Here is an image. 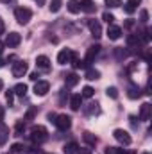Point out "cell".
Segmentation results:
<instances>
[{"label": "cell", "instance_id": "26", "mask_svg": "<svg viewBox=\"0 0 152 154\" xmlns=\"http://www.w3.org/2000/svg\"><path fill=\"white\" fill-rule=\"evenodd\" d=\"M86 79H90V81H97V79H100V72L95 70V68H88V70H86Z\"/></svg>", "mask_w": 152, "mask_h": 154}, {"label": "cell", "instance_id": "49", "mask_svg": "<svg viewBox=\"0 0 152 154\" xmlns=\"http://www.w3.org/2000/svg\"><path fill=\"white\" fill-rule=\"evenodd\" d=\"M0 2H4V4H7V2H11V0H0Z\"/></svg>", "mask_w": 152, "mask_h": 154}, {"label": "cell", "instance_id": "40", "mask_svg": "<svg viewBox=\"0 0 152 154\" xmlns=\"http://www.w3.org/2000/svg\"><path fill=\"white\" fill-rule=\"evenodd\" d=\"M66 99H68V93H66V91H65V90H63V91H61V97H59V102H61V104H63V102H65V100H66Z\"/></svg>", "mask_w": 152, "mask_h": 154}, {"label": "cell", "instance_id": "11", "mask_svg": "<svg viewBox=\"0 0 152 154\" xmlns=\"http://www.w3.org/2000/svg\"><path fill=\"white\" fill-rule=\"evenodd\" d=\"M99 52H100V47H99V45H91V47L88 48V52H86V59H84V61H86V65H88V63H91V61L99 56Z\"/></svg>", "mask_w": 152, "mask_h": 154}, {"label": "cell", "instance_id": "37", "mask_svg": "<svg viewBox=\"0 0 152 154\" xmlns=\"http://www.w3.org/2000/svg\"><path fill=\"white\" fill-rule=\"evenodd\" d=\"M140 39H141L143 43H149V39H150V29H145V31H143V36Z\"/></svg>", "mask_w": 152, "mask_h": 154}, {"label": "cell", "instance_id": "12", "mask_svg": "<svg viewBox=\"0 0 152 154\" xmlns=\"http://www.w3.org/2000/svg\"><path fill=\"white\" fill-rule=\"evenodd\" d=\"M127 97L129 99H140L141 97V90H140V86L138 84H129L127 86Z\"/></svg>", "mask_w": 152, "mask_h": 154}, {"label": "cell", "instance_id": "5", "mask_svg": "<svg viewBox=\"0 0 152 154\" xmlns=\"http://www.w3.org/2000/svg\"><path fill=\"white\" fill-rule=\"evenodd\" d=\"M88 29H90V32H91V36L93 38H100L102 36V25H100V22L99 20H88Z\"/></svg>", "mask_w": 152, "mask_h": 154}, {"label": "cell", "instance_id": "2", "mask_svg": "<svg viewBox=\"0 0 152 154\" xmlns=\"http://www.w3.org/2000/svg\"><path fill=\"white\" fill-rule=\"evenodd\" d=\"M14 18H16L18 23L25 25V23H29V20L32 18V11H31L29 7H18V9L14 11Z\"/></svg>", "mask_w": 152, "mask_h": 154}, {"label": "cell", "instance_id": "28", "mask_svg": "<svg viewBox=\"0 0 152 154\" xmlns=\"http://www.w3.org/2000/svg\"><path fill=\"white\" fill-rule=\"evenodd\" d=\"M61 5H63V4H61V0H52V2H50V5H48V7H50V13H57V11L61 9Z\"/></svg>", "mask_w": 152, "mask_h": 154}, {"label": "cell", "instance_id": "4", "mask_svg": "<svg viewBox=\"0 0 152 154\" xmlns=\"http://www.w3.org/2000/svg\"><path fill=\"white\" fill-rule=\"evenodd\" d=\"M113 136H114V140H116V142H120L122 145H131V142H132L131 134H129L127 131H123V129H114Z\"/></svg>", "mask_w": 152, "mask_h": 154}, {"label": "cell", "instance_id": "17", "mask_svg": "<svg viewBox=\"0 0 152 154\" xmlns=\"http://www.w3.org/2000/svg\"><path fill=\"white\" fill-rule=\"evenodd\" d=\"M36 65H38V68H41V70H48L50 68V59L47 56H38L36 57Z\"/></svg>", "mask_w": 152, "mask_h": 154}, {"label": "cell", "instance_id": "39", "mask_svg": "<svg viewBox=\"0 0 152 154\" xmlns=\"http://www.w3.org/2000/svg\"><path fill=\"white\" fill-rule=\"evenodd\" d=\"M75 154H93V151H91V149H88V147H84V149H77Z\"/></svg>", "mask_w": 152, "mask_h": 154}, {"label": "cell", "instance_id": "32", "mask_svg": "<svg viewBox=\"0 0 152 154\" xmlns=\"http://www.w3.org/2000/svg\"><path fill=\"white\" fill-rule=\"evenodd\" d=\"M106 93H108V97H111V99H118V90H116L114 86H109V88L106 90Z\"/></svg>", "mask_w": 152, "mask_h": 154}, {"label": "cell", "instance_id": "21", "mask_svg": "<svg viewBox=\"0 0 152 154\" xmlns=\"http://www.w3.org/2000/svg\"><path fill=\"white\" fill-rule=\"evenodd\" d=\"M66 7H68V11H70L72 14H77V13L81 11V4H79V0H68Z\"/></svg>", "mask_w": 152, "mask_h": 154}, {"label": "cell", "instance_id": "41", "mask_svg": "<svg viewBox=\"0 0 152 154\" xmlns=\"http://www.w3.org/2000/svg\"><path fill=\"white\" fill-rule=\"evenodd\" d=\"M23 129H25V124H23V122H22V120H20V122H18V124H16V131H18V133H22V131H23Z\"/></svg>", "mask_w": 152, "mask_h": 154}, {"label": "cell", "instance_id": "16", "mask_svg": "<svg viewBox=\"0 0 152 154\" xmlns=\"http://www.w3.org/2000/svg\"><path fill=\"white\" fill-rule=\"evenodd\" d=\"M81 106H82V97H81L79 93H77V95H72V97H70V108H72L74 111H79Z\"/></svg>", "mask_w": 152, "mask_h": 154}, {"label": "cell", "instance_id": "43", "mask_svg": "<svg viewBox=\"0 0 152 154\" xmlns=\"http://www.w3.org/2000/svg\"><path fill=\"white\" fill-rule=\"evenodd\" d=\"M38 77H39V74H38V72H34V74H31V81H34V82H36V81H39Z\"/></svg>", "mask_w": 152, "mask_h": 154}, {"label": "cell", "instance_id": "15", "mask_svg": "<svg viewBox=\"0 0 152 154\" xmlns=\"http://www.w3.org/2000/svg\"><path fill=\"white\" fill-rule=\"evenodd\" d=\"M120 36H122V29L116 27V25H109V29H108V38L116 41V39H120Z\"/></svg>", "mask_w": 152, "mask_h": 154}, {"label": "cell", "instance_id": "42", "mask_svg": "<svg viewBox=\"0 0 152 154\" xmlns=\"http://www.w3.org/2000/svg\"><path fill=\"white\" fill-rule=\"evenodd\" d=\"M149 20V13L147 11H141V22H147Z\"/></svg>", "mask_w": 152, "mask_h": 154}, {"label": "cell", "instance_id": "29", "mask_svg": "<svg viewBox=\"0 0 152 154\" xmlns=\"http://www.w3.org/2000/svg\"><path fill=\"white\" fill-rule=\"evenodd\" d=\"M23 151H25V147H23L22 143H13V145H11V152L13 154H22Z\"/></svg>", "mask_w": 152, "mask_h": 154}, {"label": "cell", "instance_id": "8", "mask_svg": "<svg viewBox=\"0 0 152 154\" xmlns=\"http://www.w3.org/2000/svg\"><path fill=\"white\" fill-rule=\"evenodd\" d=\"M72 56H74V52H72L70 48H63V50L57 54V63H59V65H66V63H70Z\"/></svg>", "mask_w": 152, "mask_h": 154}, {"label": "cell", "instance_id": "23", "mask_svg": "<svg viewBox=\"0 0 152 154\" xmlns=\"http://www.w3.org/2000/svg\"><path fill=\"white\" fill-rule=\"evenodd\" d=\"M13 91H14L16 95H20V97H23V95L27 93V84H23V82H18V84L13 88Z\"/></svg>", "mask_w": 152, "mask_h": 154}, {"label": "cell", "instance_id": "30", "mask_svg": "<svg viewBox=\"0 0 152 154\" xmlns=\"http://www.w3.org/2000/svg\"><path fill=\"white\" fill-rule=\"evenodd\" d=\"M104 154H127V152H125L123 149H118V147H106V152Z\"/></svg>", "mask_w": 152, "mask_h": 154}, {"label": "cell", "instance_id": "19", "mask_svg": "<svg viewBox=\"0 0 152 154\" xmlns=\"http://www.w3.org/2000/svg\"><path fill=\"white\" fill-rule=\"evenodd\" d=\"M140 4H141V0H129V2L125 4V13H127V14H132Z\"/></svg>", "mask_w": 152, "mask_h": 154}, {"label": "cell", "instance_id": "7", "mask_svg": "<svg viewBox=\"0 0 152 154\" xmlns=\"http://www.w3.org/2000/svg\"><path fill=\"white\" fill-rule=\"evenodd\" d=\"M11 70H13V75L14 77H23L27 74V63L25 61H16Z\"/></svg>", "mask_w": 152, "mask_h": 154}, {"label": "cell", "instance_id": "31", "mask_svg": "<svg viewBox=\"0 0 152 154\" xmlns=\"http://www.w3.org/2000/svg\"><path fill=\"white\" fill-rule=\"evenodd\" d=\"M99 111H100V109H99V104H97V102H95V104L91 102V104L86 108V113H88V115H93V113H99Z\"/></svg>", "mask_w": 152, "mask_h": 154}, {"label": "cell", "instance_id": "33", "mask_svg": "<svg viewBox=\"0 0 152 154\" xmlns=\"http://www.w3.org/2000/svg\"><path fill=\"white\" fill-rule=\"evenodd\" d=\"M102 20H104L106 23H113V22H114V16L111 14V13H108V11H106V13L102 14Z\"/></svg>", "mask_w": 152, "mask_h": 154}, {"label": "cell", "instance_id": "51", "mask_svg": "<svg viewBox=\"0 0 152 154\" xmlns=\"http://www.w3.org/2000/svg\"><path fill=\"white\" fill-rule=\"evenodd\" d=\"M143 154H150V152H143Z\"/></svg>", "mask_w": 152, "mask_h": 154}, {"label": "cell", "instance_id": "35", "mask_svg": "<svg viewBox=\"0 0 152 154\" xmlns=\"http://www.w3.org/2000/svg\"><path fill=\"white\" fill-rule=\"evenodd\" d=\"M114 56H116L118 59H125V57H127V52L122 50V48H114Z\"/></svg>", "mask_w": 152, "mask_h": 154}, {"label": "cell", "instance_id": "20", "mask_svg": "<svg viewBox=\"0 0 152 154\" xmlns=\"http://www.w3.org/2000/svg\"><path fill=\"white\" fill-rule=\"evenodd\" d=\"M65 82H66V86H75V84H79V75L77 74H66L65 75Z\"/></svg>", "mask_w": 152, "mask_h": 154}, {"label": "cell", "instance_id": "18", "mask_svg": "<svg viewBox=\"0 0 152 154\" xmlns=\"http://www.w3.org/2000/svg\"><path fill=\"white\" fill-rule=\"evenodd\" d=\"M7 138H9V127L0 122V145H5Z\"/></svg>", "mask_w": 152, "mask_h": 154}, {"label": "cell", "instance_id": "6", "mask_svg": "<svg viewBox=\"0 0 152 154\" xmlns=\"http://www.w3.org/2000/svg\"><path fill=\"white\" fill-rule=\"evenodd\" d=\"M48 90H50V82H48V81H36V84H34V93H36L38 97H45V95L48 93Z\"/></svg>", "mask_w": 152, "mask_h": 154}, {"label": "cell", "instance_id": "3", "mask_svg": "<svg viewBox=\"0 0 152 154\" xmlns=\"http://www.w3.org/2000/svg\"><path fill=\"white\" fill-rule=\"evenodd\" d=\"M52 122L56 124V127H57L59 131H68V129L72 127V118L68 115H56V118H54Z\"/></svg>", "mask_w": 152, "mask_h": 154}, {"label": "cell", "instance_id": "27", "mask_svg": "<svg viewBox=\"0 0 152 154\" xmlns=\"http://www.w3.org/2000/svg\"><path fill=\"white\" fill-rule=\"evenodd\" d=\"M93 93H95V90H93L91 86H84V88H82L81 97H82V99H84V97H86V99H91V97H93Z\"/></svg>", "mask_w": 152, "mask_h": 154}, {"label": "cell", "instance_id": "36", "mask_svg": "<svg viewBox=\"0 0 152 154\" xmlns=\"http://www.w3.org/2000/svg\"><path fill=\"white\" fill-rule=\"evenodd\" d=\"M36 113H38V109H36V108H31V109L27 111V115H25V120H32Z\"/></svg>", "mask_w": 152, "mask_h": 154}, {"label": "cell", "instance_id": "44", "mask_svg": "<svg viewBox=\"0 0 152 154\" xmlns=\"http://www.w3.org/2000/svg\"><path fill=\"white\" fill-rule=\"evenodd\" d=\"M4 31H5V25H4V20H2V18H0V34H2V32H4Z\"/></svg>", "mask_w": 152, "mask_h": 154}, {"label": "cell", "instance_id": "10", "mask_svg": "<svg viewBox=\"0 0 152 154\" xmlns=\"http://www.w3.org/2000/svg\"><path fill=\"white\" fill-rule=\"evenodd\" d=\"M152 115V106L149 104V102H143L141 106H140V120H149Z\"/></svg>", "mask_w": 152, "mask_h": 154}, {"label": "cell", "instance_id": "14", "mask_svg": "<svg viewBox=\"0 0 152 154\" xmlns=\"http://www.w3.org/2000/svg\"><path fill=\"white\" fill-rule=\"evenodd\" d=\"M140 45H141L140 34H129V36H127V47H129V48H138Z\"/></svg>", "mask_w": 152, "mask_h": 154}, {"label": "cell", "instance_id": "13", "mask_svg": "<svg viewBox=\"0 0 152 154\" xmlns=\"http://www.w3.org/2000/svg\"><path fill=\"white\" fill-rule=\"evenodd\" d=\"M79 4H81V11H84V13H95L97 11V5L93 0H81Z\"/></svg>", "mask_w": 152, "mask_h": 154}, {"label": "cell", "instance_id": "38", "mask_svg": "<svg viewBox=\"0 0 152 154\" xmlns=\"http://www.w3.org/2000/svg\"><path fill=\"white\" fill-rule=\"evenodd\" d=\"M13 99H14V91H13V90H9V91L5 93V100L9 102V106L13 104Z\"/></svg>", "mask_w": 152, "mask_h": 154}, {"label": "cell", "instance_id": "34", "mask_svg": "<svg viewBox=\"0 0 152 154\" xmlns=\"http://www.w3.org/2000/svg\"><path fill=\"white\" fill-rule=\"evenodd\" d=\"M108 7H120L122 5V0H104Z\"/></svg>", "mask_w": 152, "mask_h": 154}, {"label": "cell", "instance_id": "45", "mask_svg": "<svg viewBox=\"0 0 152 154\" xmlns=\"http://www.w3.org/2000/svg\"><path fill=\"white\" fill-rule=\"evenodd\" d=\"M4 115H5V111H4V106H0V120L4 118Z\"/></svg>", "mask_w": 152, "mask_h": 154}, {"label": "cell", "instance_id": "46", "mask_svg": "<svg viewBox=\"0 0 152 154\" xmlns=\"http://www.w3.org/2000/svg\"><path fill=\"white\" fill-rule=\"evenodd\" d=\"M34 2H38V5H43L45 4V0H34Z\"/></svg>", "mask_w": 152, "mask_h": 154}, {"label": "cell", "instance_id": "9", "mask_svg": "<svg viewBox=\"0 0 152 154\" xmlns=\"http://www.w3.org/2000/svg\"><path fill=\"white\" fill-rule=\"evenodd\" d=\"M22 43V36L18 32H9L7 38H5V45L7 47H18Z\"/></svg>", "mask_w": 152, "mask_h": 154}, {"label": "cell", "instance_id": "50", "mask_svg": "<svg viewBox=\"0 0 152 154\" xmlns=\"http://www.w3.org/2000/svg\"><path fill=\"white\" fill-rule=\"evenodd\" d=\"M2 86H4V82H2V79H0V90H2Z\"/></svg>", "mask_w": 152, "mask_h": 154}, {"label": "cell", "instance_id": "48", "mask_svg": "<svg viewBox=\"0 0 152 154\" xmlns=\"http://www.w3.org/2000/svg\"><path fill=\"white\" fill-rule=\"evenodd\" d=\"M2 50H4V43L0 41V54H2Z\"/></svg>", "mask_w": 152, "mask_h": 154}, {"label": "cell", "instance_id": "25", "mask_svg": "<svg viewBox=\"0 0 152 154\" xmlns=\"http://www.w3.org/2000/svg\"><path fill=\"white\" fill-rule=\"evenodd\" d=\"M70 63H72V66H74V68H84V66H88V65H86V61H82V59H79V57H77L75 54L72 56V59H70Z\"/></svg>", "mask_w": 152, "mask_h": 154}, {"label": "cell", "instance_id": "1", "mask_svg": "<svg viewBox=\"0 0 152 154\" xmlns=\"http://www.w3.org/2000/svg\"><path fill=\"white\" fill-rule=\"evenodd\" d=\"M48 138V133H47V129L43 127V125H34L32 129H31V140H32V143H43L45 140Z\"/></svg>", "mask_w": 152, "mask_h": 154}, {"label": "cell", "instance_id": "47", "mask_svg": "<svg viewBox=\"0 0 152 154\" xmlns=\"http://www.w3.org/2000/svg\"><path fill=\"white\" fill-rule=\"evenodd\" d=\"M4 65H5V61H4V59H0V68H2Z\"/></svg>", "mask_w": 152, "mask_h": 154}, {"label": "cell", "instance_id": "24", "mask_svg": "<svg viewBox=\"0 0 152 154\" xmlns=\"http://www.w3.org/2000/svg\"><path fill=\"white\" fill-rule=\"evenodd\" d=\"M82 140H84L88 145H95V143H97V136H95V134H91L90 131H86V133L82 134Z\"/></svg>", "mask_w": 152, "mask_h": 154}, {"label": "cell", "instance_id": "22", "mask_svg": "<svg viewBox=\"0 0 152 154\" xmlns=\"http://www.w3.org/2000/svg\"><path fill=\"white\" fill-rule=\"evenodd\" d=\"M77 149H79V145H77L75 142H70V143H65V147H63V151L65 154H75Z\"/></svg>", "mask_w": 152, "mask_h": 154}]
</instances>
